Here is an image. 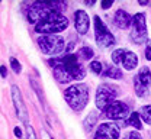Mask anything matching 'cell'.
Masks as SVG:
<instances>
[{
    "label": "cell",
    "mask_w": 151,
    "mask_h": 139,
    "mask_svg": "<svg viewBox=\"0 0 151 139\" xmlns=\"http://www.w3.org/2000/svg\"><path fill=\"white\" fill-rule=\"evenodd\" d=\"M64 99L68 103V106L80 112L87 106L89 101V87L86 84H73L64 91Z\"/></svg>",
    "instance_id": "6da1fadb"
},
{
    "label": "cell",
    "mask_w": 151,
    "mask_h": 139,
    "mask_svg": "<svg viewBox=\"0 0 151 139\" xmlns=\"http://www.w3.org/2000/svg\"><path fill=\"white\" fill-rule=\"evenodd\" d=\"M68 26V19L61 13H51L48 18L35 25V31L41 35H57Z\"/></svg>",
    "instance_id": "7a4b0ae2"
},
{
    "label": "cell",
    "mask_w": 151,
    "mask_h": 139,
    "mask_svg": "<svg viewBox=\"0 0 151 139\" xmlns=\"http://www.w3.org/2000/svg\"><path fill=\"white\" fill-rule=\"evenodd\" d=\"M39 49L47 55H55L64 49V38L58 35H41L38 38Z\"/></svg>",
    "instance_id": "3957f363"
},
{
    "label": "cell",
    "mask_w": 151,
    "mask_h": 139,
    "mask_svg": "<svg viewBox=\"0 0 151 139\" xmlns=\"http://www.w3.org/2000/svg\"><path fill=\"white\" fill-rule=\"evenodd\" d=\"M118 88L112 84H100L96 91V106L99 110H105L108 106L116 101Z\"/></svg>",
    "instance_id": "277c9868"
},
{
    "label": "cell",
    "mask_w": 151,
    "mask_h": 139,
    "mask_svg": "<svg viewBox=\"0 0 151 139\" xmlns=\"http://www.w3.org/2000/svg\"><path fill=\"white\" fill-rule=\"evenodd\" d=\"M131 39L141 45L144 42H147V25H145V15L144 13H137L132 16L131 23Z\"/></svg>",
    "instance_id": "5b68a950"
},
{
    "label": "cell",
    "mask_w": 151,
    "mask_h": 139,
    "mask_svg": "<svg viewBox=\"0 0 151 139\" xmlns=\"http://www.w3.org/2000/svg\"><path fill=\"white\" fill-rule=\"evenodd\" d=\"M94 34H96V43L103 49L113 46L116 42L115 36L106 28V25H103V22L100 20L99 16H94Z\"/></svg>",
    "instance_id": "8992f818"
},
{
    "label": "cell",
    "mask_w": 151,
    "mask_h": 139,
    "mask_svg": "<svg viewBox=\"0 0 151 139\" xmlns=\"http://www.w3.org/2000/svg\"><path fill=\"white\" fill-rule=\"evenodd\" d=\"M51 13H54L51 1H35L28 9V20L31 23H39L45 18H48Z\"/></svg>",
    "instance_id": "52a82bcc"
},
{
    "label": "cell",
    "mask_w": 151,
    "mask_h": 139,
    "mask_svg": "<svg viewBox=\"0 0 151 139\" xmlns=\"http://www.w3.org/2000/svg\"><path fill=\"white\" fill-rule=\"evenodd\" d=\"M63 60V64L65 67V70L68 71V74L71 76L73 80H83L86 77V70L84 67L81 65V62L78 60V57L74 54H68L65 55Z\"/></svg>",
    "instance_id": "ba28073f"
},
{
    "label": "cell",
    "mask_w": 151,
    "mask_h": 139,
    "mask_svg": "<svg viewBox=\"0 0 151 139\" xmlns=\"http://www.w3.org/2000/svg\"><path fill=\"white\" fill-rule=\"evenodd\" d=\"M129 113V107L124 101H115L103 110V116L111 120H122Z\"/></svg>",
    "instance_id": "9c48e42d"
},
{
    "label": "cell",
    "mask_w": 151,
    "mask_h": 139,
    "mask_svg": "<svg viewBox=\"0 0 151 139\" xmlns=\"http://www.w3.org/2000/svg\"><path fill=\"white\" fill-rule=\"evenodd\" d=\"M48 64L52 67V73H54V77L58 83L64 84V83H70L71 81V76L68 74V71L65 70L63 60L61 58H52V60L48 61Z\"/></svg>",
    "instance_id": "30bf717a"
},
{
    "label": "cell",
    "mask_w": 151,
    "mask_h": 139,
    "mask_svg": "<svg viewBox=\"0 0 151 139\" xmlns=\"http://www.w3.org/2000/svg\"><path fill=\"white\" fill-rule=\"evenodd\" d=\"M12 100H13V106L16 109V115L18 118L23 123H28V112H26V106L22 100V94H20V90L18 88V86H12Z\"/></svg>",
    "instance_id": "8fae6325"
},
{
    "label": "cell",
    "mask_w": 151,
    "mask_h": 139,
    "mask_svg": "<svg viewBox=\"0 0 151 139\" xmlns=\"http://www.w3.org/2000/svg\"><path fill=\"white\" fill-rule=\"evenodd\" d=\"M94 139H119V128L113 123H103L97 128Z\"/></svg>",
    "instance_id": "7c38bea8"
},
{
    "label": "cell",
    "mask_w": 151,
    "mask_h": 139,
    "mask_svg": "<svg viewBox=\"0 0 151 139\" xmlns=\"http://www.w3.org/2000/svg\"><path fill=\"white\" fill-rule=\"evenodd\" d=\"M74 26L76 31L80 35L87 34L89 26H90V20H89V16H87V13L84 10H77L74 13Z\"/></svg>",
    "instance_id": "4fadbf2b"
},
{
    "label": "cell",
    "mask_w": 151,
    "mask_h": 139,
    "mask_svg": "<svg viewBox=\"0 0 151 139\" xmlns=\"http://www.w3.org/2000/svg\"><path fill=\"white\" fill-rule=\"evenodd\" d=\"M113 22H115V25H116L119 29H127V28H129V26H131L132 18L127 13V12H125V10L119 9V10H116V12H115Z\"/></svg>",
    "instance_id": "5bb4252c"
},
{
    "label": "cell",
    "mask_w": 151,
    "mask_h": 139,
    "mask_svg": "<svg viewBox=\"0 0 151 139\" xmlns=\"http://www.w3.org/2000/svg\"><path fill=\"white\" fill-rule=\"evenodd\" d=\"M122 65H124L125 70L131 71L138 65V57L132 51H127L125 55H124V60H122Z\"/></svg>",
    "instance_id": "9a60e30c"
},
{
    "label": "cell",
    "mask_w": 151,
    "mask_h": 139,
    "mask_svg": "<svg viewBox=\"0 0 151 139\" xmlns=\"http://www.w3.org/2000/svg\"><path fill=\"white\" fill-rule=\"evenodd\" d=\"M103 76L108 77V78H113V80H121L124 77L122 71L118 67H113V65H106V70L103 71Z\"/></svg>",
    "instance_id": "2e32d148"
},
{
    "label": "cell",
    "mask_w": 151,
    "mask_h": 139,
    "mask_svg": "<svg viewBox=\"0 0 151 139\" xmlns=\"http://www.w3.org/2000/svg\"><path fill=\"white\" fill-rule=\"evenodd\" d=\"M137 78L139 80L145 87H150L151 84V71L148 67H142L141 70H139V73L137 74Z\"/></svg>",
    "instance_id": "e0dca14e"
},
{
    "label": "cell",
    "mask_w": 151,
    "mask_h": 139,
    "mask_svg": "<svg viewBox=\"0 0 151 139\" xmlns=\"http://www.w3.org/2000/svg\"><path fill=\"white\" fill-rule=\"evenodd\" d=\"M134 88H135V93H137L139 97H147V96H148V87H145L139 80L137 78V76H135V78H134Z\"/></svg>",
    "instance_id": "ac0fdd59"
},
{
    "label": "cell",
    "mask_w": 151,
    "mask_h": 139,
    "mask_svg": "<svg viewBox=\"0 0 151 139\" xmlns=\"http://www.w3.org/2000/svg\"><path fill=\"white\" fill-rule=\"evenodd\" d=\"M96 120H97V115H96L94 112L89 113V116H87V118L84 119V122H83V128H84V130H86V132H90V130L93 129Z\"/></svg>",
    "instance_id": "d6986e66"
},
{
    "label": "cell",
    "mask_w": 151,
    "mask_h": 139,
    "mask_svg": "<svg viewBox=\"0 0 151 139\" xmlns=\"http://www.w3.org/2000/svg\"><path fill=\"white\" fill-rule=\"evenodd\" d=\"M94 55L93 49L90 48V46H83V48H80V51L77 52V57H78V60L81 61H86V60H92Z\"/></svg>",
    "instance_id": "ffe728a7"
},
{
    "label": "cell",
    "mask_w": 151,
    "mask_h": 139,
    "mask_svg": "<svg viewBox=\"0 0 151 139\" xmlns=\"http://www.w3.org/2000/svg\"><path fill=\"white\" fill-rule=\"evenodd\" d=\"M129 126L132 128H135V129H142V123H141V116H139V113H137V112H132L131 116L128 118V122H127Z\"/></svg>",
    "instance_id": "44dd1931"
},
{
    "label": "cell",
    "mask_w": 151,
    "mask_h": 139,
    "mask_svg": "<svg viewBox=\"0 0 151 139\" xmlns=\"http://www.w3.org/2000/svg\"><path fill=\"white\" fill-rule=\"evenodd\" d=\"M139 116L142 118V120L145 123L151 125V106L150 104H145L141 107V112H139Z\"/></svg>",
    "instance_id": "7402d4cb"
},
{
    "label": "cell",
    "mask_w": 151,
    "mask_h": 139,
    "mask_svg": "<svg viewBox=\"0 0 151 139\" xmlns=\"http://www.w3.org/2000/svg\"><path fill=\"white\" fill-rule=\"evenodd\" d=\"M125 52H127V49H122V48H118V49H115L112 52V61L116 64V65L122 64V60H124Z\"/></svg>",
    "instance_id": "603a6c76"
},
{
    "label": "cell",
    "mask_w": 151,
    "mask_h": 139,
    "mask_svg": "<svg viewBox=\"0 0 151 139\" xmlns=\"http://www.w3.org/2000/svg\"><path fill=\"white\" fill-rule=\"evenodd\" d=\"M90 70L93 71L94 74H102V71H103L102 62L100 61H92L90 62Z\"/></svg>",
    "instance_id": "cb8c5ba5"
},
{
    "label": "cell",
    "mask_w": 151,
    "mask_h": 139,
    "mask_svg": "<svg viewBox=\"0 0 151 139\" xmlns=\"http://www.w3.org/2000/svg\"><path fill=\"white\" fill-rule=\"evenodd\" d=\"M10 67L13 68V71H15L16 74H19V73L22 71V65H20V62H19L16 58H13V57L10 58Z\"/></svg>",
    "instance_id": "d4e9b609"
},
{
    "label": "cell",
    "mask_w": 151,
    "mask_h": 139,
    "mask_svg": "<svg viewBox=\"0 0 151 139\" xmlns=\"http://www.w3.org/2000/svg\"><path fill=\"white\" fill-rule=\"evenodd\" d=\"M145 58L151 61V39L147 41V46H145Z\"/></svg>",
    "instance_id": "484cf974"
},
{
    "label": "cell",
    "mask_w": 151,
    "mask_h": 139,
    "mask_svg": "<svg viewBox=\"0 0 151 139\" xmlns=\"http://www.w3.org/2000/svg\"><path fill=\"white\" fill-rule=\"evenodd\" d=\"M26 132H28V139H37L35 132H34V129H32V126H26Z\"/></svg>",
    "instance_id": "4316f807"
},
{
    "label": "cell",
    "mask_w": 151,
    "mask_h": 139,
    "mask_svg": "<svg viewBox=\"0 0 151 139\" xmlns=\"http://www.w3.org/2000/svg\"><path fill=\"white\" fill-rule=\"evenodd\" d=\"M128 139H142L141 138V135L137 132V130H134V132H129V135H128Z\"/></svg>",
    "instance_id": "83f0119b"
},
{
    "label": "cell",
    "mask_w": 151,
    "mask_h": 139,
    "mask_svg": "<svg viewBox=\"0 0 151 139\" xmlns=\"http://www.w3.org/2000/svg\"><path fill=\"white\" fill-rule=\"evenodd\" d=\"M112 4H113L112 0H103V1H102V9H109Z\"/></svg>",
    "instance_id": "f1b7e54d"
},
{
    "label": "cell",
    "mask_w": 151,
    "mask_h": 139,
    "mask_svg": "<svg viewBox=\"0 0 151 139\" xmlns=\"http://www.w3.org/2000/svg\"><path fill=\"white\" fill-rule=\"evenodd\" d=\"M41 139H52V138H51L50 133H47L45 129H42V130H41Z\"/></svg>",
    "instance_id": "f546056e"
},
{
    "label": "cell",
    "mask_w": 151,
    "mask_h": 139,
    "mask_svg": "<svg viewBox=\"0 0 151 139\" xmlns=\"http://www.w3.org/2000/svg\"><path fill=\"white\" fill-rule=\"evenodd\" d=\"M73 48H74V43H73V42H70V43H68V46L65 48V51H67V55H68V54L73 51Z\"/></svg>",
    "instance_id": "4dcf8cb0"
},
{
    "label": "cell",
    "mask_w": 151,
    "mask_h": 139,
    "mask_svg": "<svg viewBox=\"0 0 151 139\" xmlns=\"http://www.w3.org/2000/svg\"><path fill=\"white\" fill-rule=\"evenodd\" d=\"M15 135H16L18 138H22V130H20V128H15Z\"/></svg>",
    "instance_id": "1f68e13d"
},
{
    "label": "cell",
    "mask_w": 151,
    "mask_h": 139,
    "mask_svg": "<svg viewBox=\"0 0 151 139\" xmlns=\"http://www.w3.org/2000/svg\"><path fill=\"white\" fill-rule=\"evenodd\" d=\"M7 76V71H6V67L1 65V77H6Z\"/></svg>",
    "instance_id": "d6a6232c"
},
{
    "label": "cell",
    "mask_w": 151,
    "mask_h": 139,
    "mask_svg": "<svg viewBox=\"0 0 151 139\" xmlns=\"http://www.w3.org/2000/svg\"><path fill=\"white\" fill-rule=\"evenodd\" d=\"M138 3H139V4H142V6H145V4H148V0H139Z\"/></svg>",
    "instance_id": "836d02e7"
},
{
    "label": "cell",
    "mask_w": 151,
    "mask_h": 139,
    "mask_svg": "<svg viewBox=\"0 0 151 139\" xmlns=\"http://www.w3.org/2000/svg\"><path fill=\"white\" fill-rule=\"evenodd\" d=\"M86 4H87V6H93V1H92V0H87Z\"/></svg>",
    "instance_id": "e575fe53"
}]
</instances>
